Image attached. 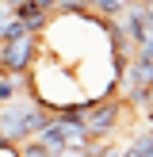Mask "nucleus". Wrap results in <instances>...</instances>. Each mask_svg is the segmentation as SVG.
Masks as SVG:
<instances>
[{
	"label": "nucleus",
	"mask_w": 153,
	"mask_h": 157,
	"mask_svg": "<svg viewBox=\"0 0 153 157\" xmlns=\"http://www.w3.org/2000/svg\"><path fill=\"white\" fill-rule=\"evenodd\" d=\"M50 119H54L50 107H42L31 92H23V96L0 104V142H15L19 146L27 138H35Z\"/></svg>",
	"instance_id": "f257e3e1"
},
{
	"label": "nucleus",
	"mask_w": 153,
	"mask_h": 157,
	"mask_svg": "<svg viewBox=\"0 0 153 157\" xmlns=\"http://www.w3.org/2000/svg\"><path fill=\"white\" fill-rule=\"evenodd\" d=\"M122 115H126V104L119 96H99V100H88L80 107V127L88 130L92 142H103V138H111L119 130Z\"/></svg>",
	"instance_id": "f03ea898"
},
{
	"label": "nucleus",
	"mask_w": 153,
	"mask_h": 157,
	"mask_svg": "<svg viewBox=\"0 0 153 157\" xmlns=\"http://www.w3.org/2000/svg\"><path fill=\"white\" fill-rule=\"evenodd\" d=\"M38 50H42V38L38 35H19L12 38V42H4V50H0V65H4V73H27L31 65H35Z\"/></svg>",
	"instance_id": "7ed1b4c3"
},
{
	"label": "nucleus",
	"mask_w": 153,
	"mask_h": 157,
	"mask_svg": "<svg viewBox=\"0 0 153 157\" xmlns=\"http://www.w3.org/2000/svg\"><path fill=\"white\" fill-rule=\"evenodd\" d=\"M23 92H31L27 73H4V77H0V104H8V100L23 96Z\"/></svg>",
	"instance_id": "20e7f679"
},
{
	"label": "nucleus",
	"mask_w": 153,
	"mask_h": 157,
	"mask_svg": "<svg viewBox=\"0 0 153 157\" xmlns=\"http://www.w3.org/2000/svg\"><path fill=\"white\" fill-rule=\"evenodd\" d=\"M134 0H88V12L99 15V19H119Z\"/></svg>",
	"instance_id": "39448f33"
},
{
	"label": "nucleus",
	"mask_w": 153,
	"mask_h": 157,
	"mask_svg": "<svg viewBox=\"0 0 153 157\" xmlns=\"http://www.w3.org/2000/svg\"><path fill=\"white\" fill-rule=\"evenodd\" d=\"M19 157H54L46 146H38L35 138H27V142H19Z\"/></svg>",
	"instance_id": "423d86ee"
},
{
	"label": "nucleus",
	"mask_w": 153,
	"mask_h": 157,
	"mask_svg": "<svg viewBox=\"0 0 153 157\" xmlns=\"http://www.w3.org/2000/svg\"><path fill=\"white\" fill-rule=\"evenodd\" d=\"M0 157H19V146L15 142H0Z\"/></svg>",
	"instance_id": "0eeeda50"
},
{
	"label": "nucleus",
	"mask_w": 153,
	"mask_h": 157,
	"mask_svg": "<svg viewBox=\"0 0 153 157\" xmlns=\"http://www.w3.org/2000/svg\"><path fill=\"white\" fill-rule=\"evenodd\" d=\"M4 4H8V8H19V4H27V0H4Z\"/></svg>",
	"instance_id": "6e6552de"
}]
</instances>
